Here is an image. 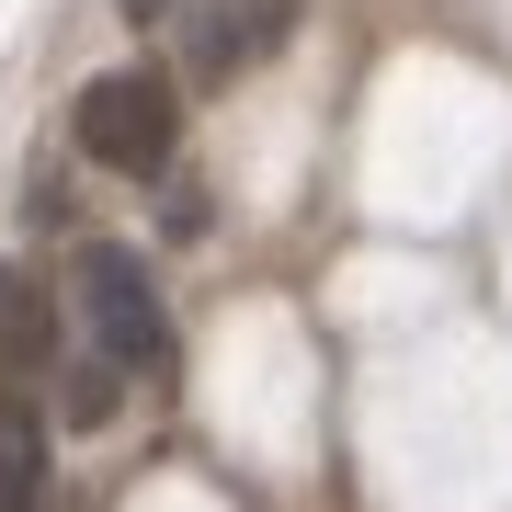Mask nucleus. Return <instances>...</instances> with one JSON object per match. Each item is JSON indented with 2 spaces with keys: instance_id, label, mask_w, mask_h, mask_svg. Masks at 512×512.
Here are the masks:
<instances>
[{
  "instance_id": "obj_1",
  "label": "nucleus",
  "mask_w": 512,
  "mask_h": 512,
  "mask_svg": "<svg viewBox=\"0 0 512 512\" xmlns=\"http://www.w3.org/2000/svg\"><path fill=\"white\" fill-rule=\"evenodd\" d=\"M80 285V319H92V353L114 376H171V319H160V285H148L137 251H114V239H92V251L69 262Z\"/></svg>"
},
{
  "instance_id": "obj_6",
  "label": "nucleus",
  "mask_w": 512,
  "mask_h": 512,
  "mask_svg": "<svg viewBox=\"0 0 512 512\" xmlns=\"http://www.w3.org/2000/svg\"><path fill=\"white\" fill-rule=\"evenodd\" d=\"M114 399H126V376H114L103 353H92V365L69 376V421H114Z\"/></svg>"
},
{
  "instance_id": "obj_3",
  "label": "nucleus",
  "mask_w": 512,
  "mask_h": 512,
  "mask_svg": "<svg viewBox=\"0 0 512 512\" xmlns=\"http://www.w3.org/2000/svg\"><path fill=\"white\" fill-rule=\"evenodd\" d=\"M57 353V296L35 274H0V387H35Z\"/></svg>"
},
{
  "instance_id": "obj_5",
  "label": "nucleus",
  "mask_w": 512,
  "mask_h": 512,
  "mask_svg": "<svg viewBox=\"0 0 512 512\" xmlns=\"http://www.w3.org/2000/svg\"><path fill=\"white\" fill-rule=\"evenodd\" d=\"M35 501H46V421L0 410V512H35Z\"/></svg>"
},
{
  "instance_id": "obj_4",
  "label": "nucleus",
  "mask_w": 512,
  "mask_h": 512,
  "mask_svg": "<svg viewBox=\"0 0 512 512\" xmlns=\"http://www.w3.org/2000/svg\"><path fill=\"white\" fill-rule=\"evenodd\" d=\"M285 23H296L285 0H251V12H205V23H194V80H239L262 46L285 35Z\"/></svg>"
},
{
  "instance_id": "obj_7",
  "label": "nucleus",
  "mask_w": 512,
  "mask_h": 512,
  "mask_svg": "<svg viewBox=\"0 0 512 512\" xmlns=\"http://www.w3.org/2000/svg\"><path fill=\"white\" fill-rule=\"evenodd\" d=\"M160 12H183V0H126V23H160Z\"/></svg>"
},
{
  "instance_id": "obj_2",
  "label": "nucleus",
  "mask_w": 512,
  "mask_h": 512,
  "mask_svg": "<svg viewBox=\"0 0 512 512\" xmlns=\"http://www.w3.org/2000/svg\"><path fill=\"white\" fill-rule=\"evenodd\" d=\"M80 160L126 171V183H148V171H171V137H183V103H171L160 69H103L92 92H80Z\"/></svg>"
}]
</instances>
